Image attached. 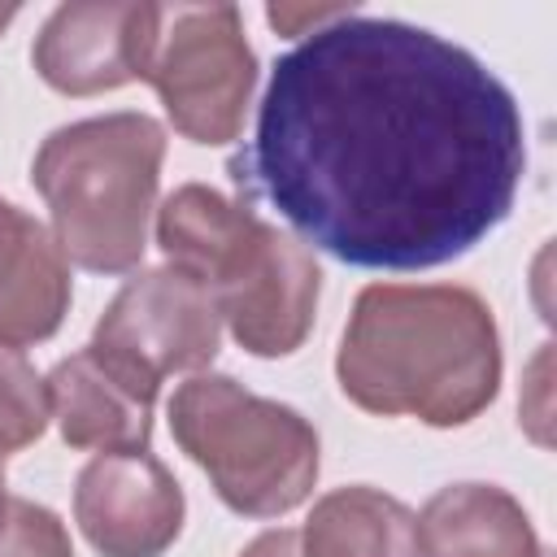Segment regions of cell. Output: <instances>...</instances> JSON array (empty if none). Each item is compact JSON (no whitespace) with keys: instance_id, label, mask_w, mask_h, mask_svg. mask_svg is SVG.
I'll list each match as a JSON object with an SVG mask.
<instances>
[{"instance_id":"obj_1","label":"cell","mask_w":557,"mask_h":557,"mask_svg":"<svg viewBox=\"0 0 557 557\" xmlns=\"http://www.w3.org/2000/svg\"><path fill=\"white\" fill-rule=\"evenodd\" d=\"M527 126L513 91L461 44L357 9L278 57L239 196L361 270L466 257L513 209Z\"/></svg>"},{"instance_id":"obj_2","label":"cell","mask_w":557,"mask_h":557,"mask_svg":"<svg viewBox=\"0 0 557 557\" xmlns=\"http://www.w3.org/2000/svg\"><path fill=\"white\" fill-rule=\"evenodd\" d=\"M335 379L366 413L466 426L500 392V331L470 287L370 283L339 335Z\"/></svg>"},{"instance_id":"obj_3","label":"cell","mask_w":557,"mask_h":557,"mask_svg":"<svg viewBox=\"0 0 557 557\" xmlns=\"http://www.w3.org/2000/svg\"><path fill=\"white\" fill-rule=\"evenodd\" d=\"M157 244L213 300L235 344L252 357H287L313 331L322 270L313 252L205 183H183L157 209Z\"/></svg>"},{"instance_id":"obj_4","label":"cell","mask_w":557,"mask_h":557,"mask_svg":"<svg viewBox=\"0 0 557 557\" xmlns=\"http://www.w3.org/2000/svg\"><path fill=\"white\" fill-rule=\"evenodd\" d=\"M161 161L165 126L148 113L83 117L39 144L30 183L65 261L91 274H126L144 261Z\"/></svg>"},{"instance_id":"obj_5","label":"cell","mask_w":557,"mask_h":557,"mask_svg":"<svg viewBox=\"0 0 557 557\" xmlns=\"http://www.w3.org/2000/svg\"><path fill=\"white\" fill-rule=\"evenodd\" d=\"M170 431L209 474L218 500L244 518H278L318 483L322 448L313 422L226 374L187 379L170 400Z\"/></svg>"},{"instance_id":"obj_6","label":"cell","mask_w":557,"mask_h":557,"mask_svg":"<svg viewBox=\"0 0 557 557\" xmlns=\"http://www.w3.org/2000/svg\"><path fill=\"white\" fill-rule=\"evenodd\" d=\"M144 83L161 96L174 131L191 144H231L244 126L257 57L235 4H161Z\"/></svg>"},{"instance_id":"obj_7","label":"cell","mask_w":557,"mask_h":557,"mask_svg":"<svg viewBox=\"0 0 557 557\" xmlns=\"http://www.w3.org/2000/svg\"><path fill=\"white\" fill-rule=\"evenodd\" d=\"M222 318L209 292L174 265L139 270L104 305L91 348L161 392V379L205 370L218 357Z\"/></svg>"},{"instance_id":"obj_8","label":"cell","mask_w":557,"mask_h":557,"mask_svg":"<svg viewBox=\"0 0 557 557\" xmlns=\"http://www.w3.org/2000/svg\"><path fill=\"white\" fill-rule=\"evenodd\" d=\"M157 9L139 0H74L57 4L35 35L30 61L61 96H96L144 78Z\"/></svg>"},{"instance_id":"obj_9","label":"cell","mask_w":557,"mask_h":557,"mask_svg":"<svg viewBox=\"0 0 557 557\" xmlns=\"http://www.w3.org/2000/svg\"><path fill=\"white\" fill-rule=\"evenodd\" d=\"M183 513V487L152 453H100L78 470L74 518L100 557H161Z\"/></svg>"},{"instance_id":"obj_10","label":"cell","mask_w":557,"mask_h":557,"mask_svg":"<svg viewBox=\"0 0 557 557\" xmlns=\"http://www.w3.org/2000/svg\"><path fill=\"white\" fill-rule=\"evenodd\" d=\"M48 409L70 448L100 453H148L157 387L126 374L100 348H78L44 379Z\"/></svg>"},{"instance_id":"obj_11","label":"cell","mask_w":557,"mask_h":557,"mask_svg":"<svg viewBox=\"0 0 557 557\" xmlns=\"http://www.w3.org/2000/svg\"><path fill=\"white\" fill-rule=\"evenodd\" d=\"M422 557H540L527 509L496 483H448L413 518Z\"/></svg>"},{"instance_id":"obj_12","label":"cell","mask_w":557,"mask_h":557,"mask_svg":"<svg viewBox=\"0 0 557 557\" xmlns=\"http://www.w3.org/2000/svg\"><path fill=\"white\" fill-rule=\"evenodd\" d=\"M70 309V261L52 231L17 213L0 248V344H44Z\"/></svg>"},{"instance_id":"obj_13","label":"cell","mask_w":557,"mask_h":557,"mask_svg":"<svg viewBox=\"0 0 557 557\" xmlns=\"http://www.w3.org/2000/svg\"><path fill=\"white\" fill-rule=\"evenodd\" d=\"M305 557H418L413 513L366 483L326 492L305 531H300Z\"/></svg>"},{"instance_id":"obj_14","label":"cell","mask_w":557,"mask_h":557,"mask_svg":"<svg viewBox=\"0 0 557 557\" xmlns=\"http://www.w3.org/2000/svg\"><path fill=\"white\" fill-rule=\"evenodd\" d=\"M48 387L22 348L0 344V453L35 444L48 426Z\"/></svg>"},{"instance_id":"obj_15","label":"cell","mask_w":557,"mask_h":557,"mask_svg":"<svg viewBox=\"0 0 557 557\" xmlns=\"http://www.w3.org/2000/svg\"><path fill=\"white\" fill-rule=\"evenodd\" d=\"M0 557H74L65 522L26 496H9V513L0 527Z\"/></svg>"},{"instance_id":"obj_16","label":"cell","mask_w":557,"mask_h":557,"mask_svg":"<svg viewBox=\"0 0 557 557\" xmlns=\"http://www.w3.org/2000/svg\"><path fill=\"white\" fill-rule=\"evenodd\" d=\"M344 13H352V4H270L265 9L278 35H313L326 22H339Z\"/></svg>"},{"instance_id":"obj_17","label":"cell","mask_w":557,"mask_h":557,"mask_svg":"<svg viewBox=\"0 0 557 557\" xmlns=\"http://www.w3.org/2000/svg\"><path fill=\"white\" fill-rule=\"evenodd\" d=\"M239 557H305V553H300V531H292V527H274V531L257 535Z\"/></svg>"},{"instance_id":"obj_18","label":"cell","mask_w":557,"mask_h":557,"mask_svg":"<svg viewBox=\"0 0 557 557\" xmlns=\"http://www.w3.org/2000/svg\"><path fill=\"white\" fill-rule=\"evenodd\" d=\"M13 222H17V205H9V200H0V244H4V235L13 231Z\"/></svg>"},{"instance_id":"obj_19","label":"cell","mask_w":557,"mask_h":557,"mask_svg":"<svg viewBox=\"0 0 557 557\" xmlns=\"http://www.w3.org/2000/svg\"><path fill=\"white\" fill-rule=\"evenodd\" d=\"M4 513H9V492H4V453H0V527H4Z\"/></svg>"},{"instance_id":"obj_20","label":"cell","mask_w":557,"mask_h":557,"mask_svg":"<svg viewBox=\"0 0 557 557\" xmlns=\"http://www.w3.org/2000/svg\"><path fill=\"white\" fill-rule=\"evenodd\" d=\"M13 17H17V4H0V30H4Z\"/></svg>"},{"instance_id":"obj_21","label":"cell","mask_w":557,"mask_h":557,"mask_svg":"<svg viewBox=\"0 0 557 557\" xmlns=\"http://www.w3.org/2000/svg\"><path fill=\"white\" fill-rule=\"evenodd\" d=\"M540 557H548V553H540Z\"/></svg>"}]
</instances>
